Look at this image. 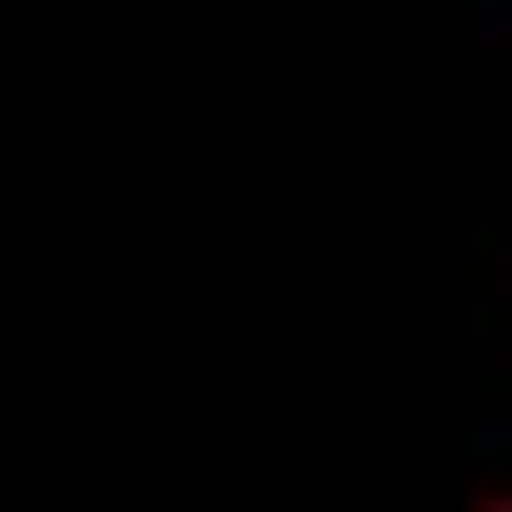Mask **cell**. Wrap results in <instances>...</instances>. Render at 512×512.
<instances>
[{
    "label": "cell",
    "mask_w": 512,
    "mask_h": 512,
    "mask_svg": "<svg viewBox=\"0 0 512 512\" xmlns=\"http://www.w3.org/2000/svg\"><path fill=\"white\" fill-rule=\"evenodd\" d=\"M501 512H512V501H501Z\"/></svg>",
    "instance_id": "obj_1"
}]
</instances>
